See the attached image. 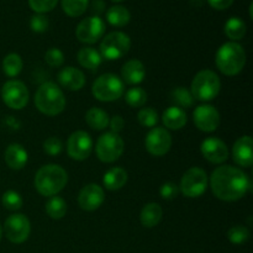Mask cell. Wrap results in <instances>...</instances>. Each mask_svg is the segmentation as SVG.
<instances>
[{"mask_svg": "<svg viewBox=\"0 0 253 253\" xmlns=\"http://www.w3.org/2000/svg\"><path fill=\"white\" fill-rule=\"evenodd\" d=\"M105 32V24L100 16H89L82 20L76 29V36L81 42L93 44L98 42Z\"/></svg>", "mask_w": 253, "mask_h": 253, "instance_id": "7c38bea8", "label": "cell"}, {"mask_svg": "<svg viewBox=\"0 0 253 253\" xmlns=\"http://www.w3.org/2000/svg\"><path fill=\"white\" fill-rule=\"evenodd\" d=\"M160 194L161 198H163V199L172 200L174 198H177L178 194H179V187L175 183L167 182L165 184H162V187L160 189Z\"/></svg>", "mask_w": 253, "mask_h": 253, "instance_id": "60d3db41", "label": "cell"}, {"mask_svg": "<svg viewBox=\"0 0 253 253\" xmlns=\"http://www.w3.org/2000/svg\"><path fill=\"white\" fill-rule=\"evenodd\" d=\"M200 151L205 160L215 165H221L229 158V148L219 137L205 138L200 146Z\"/></svg>", "mask_w": 253, "mask_h": 253, "instance_id": "2e32d148", "label": "cell"}, {"mask_svg": "<svg viewBox=\"0 0 253 253\" xmlns=\"http://www.w3.org/2000/svg\"><path fill=\"white\" fill-rule=\"evenodd\" d=\"M22 67H24V62L17 53H10L2 59V71L10 78L19 76L22 71Z\"/></svg>", "mask_w": 253, "mask_h": 253, "instance_id": "f546056e", "label": "cell"}, {"mask_svg": "<svg viewBox=\"0 0 253 253\" xmlns=\"http://www.w3.org/2000/svg\"><path fill=\"white\" fill-rule=\"evenodd\" d=\"M145 146L148 153L155 157H161L172 147V136L165 127H153L146 136Z\"/></svg>", "mask_w": 253, "mask_h": 253, "instance_id": "5bb4252c", "label": "cell"}, {"mask_svg": "<svg viewBox=\"0 0 253 253\" xmlns=\"http://www.w3.org/2000/svg\"><path fill=\"white\" fill-rule=\"evenodd\" d=\"M35 105L47 116L59 115L66 108V98L57 84L53 82H44L40 85L35 94Z\"/></svg>", "mask_w": 253, "mask_h": 253, "instance_id": "3957f363", "label": "cell"}, {"mask_svg": "<svg viewBox=\"0 0 253 253\" xmlns=\"http://www.w3.org/2000/svg\"><path fill=\"white\" fill-rule=\"evenodd\" d=\"M125 100L132 108H141L147 101V93L141 86H135L128 89L125 95Z\"/></svg>", "mask_w": 253, "mask_h": 253, "instance_id": "d6a6232c", "label": "cell"}, {"mask_svg": "<svg viewBox=\"0 0 253 253\" xmlns=\"http://www.w3.org/2000/svg\"><path fill=\"white\" fill-rule=\"evenodd\" d=\"M210 188L215 197L224 202H236L251 189V179L241 168L220 166L210 175Z\"/></svg>", "mask_w": 253, "mask_h": 253, "instance_id": "6da1fadb", "label": "cell"}, {"mask_svg": "<svg viewBox=\"0 0 253 253\" xmlns=\"http://www.w3.org/2000/svg\"><path fill=\"white\" fill-rule=\"evenodd\" d=\"M78 62L82 67L89 69L91 72H95L100 67L103 62L100 52L96 51L93 47H83L78 52Z\"/></svg>", "mask_w": 253, "mask_h": 253, "instance_id": "d4e9b609", "label": "cell"}, {"mask_svg": "<svg viewBox=\"0 0 253 253\" xmlns=\"http://www.w3.org/2000/svg\"><path fill=\"white\" fill-rule=\"evenodd\" d=\"M1 236H2V227L1 225H0V240H1Z\"/></svg>", "mask_w": 253, "mask_h": 253, "instance_id": "f6af8a7d", "label": "cell"}, {"mask_svg": "<svg viewBox=\"0 0 253 253\" xmlns=\"http://www.w3.org/2000/svg\"><path fill=\"white\" fill-rule=\"evenodd\" d=\"M58 82L63 88L71 91H78L85 84V77L79 69L74 67H66L58 73Z\"/></svg>", "mask_w": 253, "mask_h": 253, "instance_id": "d6986e66", "label": "cell"}, {"mask_svg": "<svg viewBox=\"0 0 253 253\" xmlns=\"http://www.w3.org/2000/svg\"><path fill=\"white\" fill-rule=\"evenodd\" d=\"M235 0H208L209 5L211 7L216 10H225L229 9L232 4H234Z\"/></svg>", "mask_w": 253, "mask_h": 253, "instance_id": "7bdbcfd3", "label": "cell"}, {"mask_svg": "<svg viewBox=\"0 0 253 253\" xmlns=\"http://www.w3.org/2000/svg\"><path fill=\"white\" fill-rule=\"evenodd\" d=\"M131 14L123 5H114L106 11V20L110 25L116 27H123L130 22Z\"/></svg>", "mask_w": 253, "mask_h": 253, "instance_id": "4316f807", "label": "cell"}, {"mask_svg": "<svg viewBox=\"0 0 253 253\" xmlns=\"http://www.w3.org/2000/svg\"><path fill=\"white\" fill-rule=\"evenodd\" d=\"M91 93L99 101H115L123 96L124 82L115 74L105 73L95 79L91 86Z\"/></svg>", "mask_w": 253, "mask_h": 253, "instance_id": "8992f818", "label": "cell"}, {"mask_svg": "<svg viewBox=\"0 0 253 253\" xmlns=\"http://www.w3.org/2000/svg\"><path fill=\"white\" fill-rule=\"evenodd\" d=\"M216 67L225 76H236L246 66V52L237 42H226L216 52Z\"/></svg>", "mask_w": 253, "mask_h": 253, "instance_id": "277c9868", "label": "cell"}, {"mask_svg": "<svg viewBox=\"0 0 253 253\" xmlns=\"http://www.w3.org/2000/svg\"><path fill=\"white\" fill-rule=\"evenodd\" d=\"M49 26L48 17L44 14H35L30 20V27L34 32L37 34H42V32L47 31Z\"/></svg>", "mask_w": 253, "mask_h": 253, "instance_id": "74e56055", "label": "cell"}, {"mask_svg": "<svg viewBox=\"0 0 253 253\" xmlns=\"http://www.w3.org/2000/svg\"><path fill=\"white\" fill-rule=\"evenodd\" d=\"M131 47V40L121 31L106 35L100 43V54L108 61H116L125 56Z\"/></svg>", "mask_w": 253, "mask_h": 253, "instance_id": "ba28073f", "label": "cell"}, {"mask_svg": "<svg viewBox=\"0 0 253 253\" xmlns=\"http://www.w3.org/2000/svg\"><path fill=\"white\" fill-rule=\"evenodd\" d=\"M58 0H29L30 7L36 14H46L56 7Z\"/></svg>", "mask_w": 253, "mask_h": 253, "instance_id": "8d00e7d4", "label": "cell"}, {"mask_svg": "<svg viewBox=\"0 0 253 253\" xmlns=\"http://www.w3.org/2000/svg\"><path fill=\"white\" fill-rule=\"evenodd\" d=\"M85 121L89 127H91L95 131L105 130L109 126L108 113L100 108H90L85 114Z\"/></svg>", "mask_w": 253, "mask_h": 253, "instance_id": "484cf974", "label": "cell"}, {"mask_svg": "<svg viewBox=\"0 0 253 253\" xmlns=\"http://www.w3.org/2000/svg\"><path fill=\"white\" fill-rule=\"evenodd\" d=\"M63 11L71 17H78L88 9L89 0H61Z\"/></svg>", "mask_w": 253, "mask_h": 253, "instance_id": "4dcf8cb0", "label": "cell"}, {"mask_svg": "<svg viewBox=\"0 0 253 253\" xmlns=\"http://www.w3.org/2000/svg\"><path fill=\"white\" fill-rule=\"evenodd\" d=\"M93 151V140L85 131H76L67 141V152L74 161H84Z\"/></svg>", "mask_w": 253, "mask_h": 253, "instance_id": "4fadbf2b", "label": "cell"}, {"mask_svg": "<svg viewBox=\"0 0 253 253\" xmlns=\"http://www.w3.org/2000/svg\"><path fill=\"white\" fill-rule=\"evenodd\" d=\"M1 98L10 109L21 110L29 103V90L22 82L11 79L2 85Z\"/></svg>", "mask_w": 253, "mask_h": 253, "instance_id": "30bf717a", "label": "cell"}, {"mask_svg": "<svg viewBox=\"0 0 253 253\" xmlns=\"http://www.w3.org/2000/svg\"><path fill=\"white\" fill-rule=\"evenodd\" d=\"M225 35L231 40L232 42L240 41L245 37L246 35V24H245L244 20H241L240 17H231L226 21L224 27Z\"/></svg>", "mask_w": 253, "mask_h": 253, "instance_id": "83f0119b", "label": "cell"}, {"mask_svg": "<svg viewBox=\"0 0 253 253\" xmlns=\"http://www.w3.org/2000/svg\"><path fill=\"white\" fill-rule=\"evenodd\" d=\"M193 121L203 132H214L220 125V114L212 105L203 104L195 108Z\"/></svg>", "mask_w": 253, "mask_h": 253, "instance_id": "9a60e30c", "label": "cell"}, {"mask_svg": "<svg viewBox=\"0 0 253 253\" xmlns=\"http://www.w3.org/2000/svg\"><path fill=\"white\" fill-rule=\"evenodd\" d=\"M162 121L166 127L169 130H180L187 125L188 118L183 109L173 105L165 110L162 115Z\"/></svg>", "mask_w": 253, "mask_h": 253, "instance_id": "7402d4cb", "label": "cell"}, {"mask_svg": "<svg viewBox=\"0 0 253 253\" xmlns=\"http://www.w3.org/2000/svg\"><path fill=\"white\" fill-rule=\"evenodd\" d=\"M127 182V172L121 167H113L104 174L103 183L108 190H119Z\"/></svg>", "mask_w": 253, "mask_h": 253, "instance_id": "cb8c5ba5", "label": "cell"}, {"mask_svg": "<svg viewBox=\"0 0 253 253\" xmlns=\"http://www.w3.org/2000/svg\"><path fill=\"white\" fill-rule=\"evenodd\" d=\"M63 150V143L58 137H48L43 142V151L48 156H58Z\"/></svg>", "mask_w": 253, "mask_h": 253, "instance_id": "ab89813d", "label": "cell"}, {"mask_svg": "<svg viewBox=\"0 0 253 253\" xmlns=\"http://www.w3.org/2000/svg\"><path fill=\"white\" fill-rule=\"evenodd\" d=\"M111 1H115V2H119V1H123V0H111Z\"/></svg>", "mask_w": 253, "mask_h": 253, "instance_id": "bcb514c9", "label": "cell"}, {"mask_svg": "<svg viewBox=\"0 0 253 253\" xmlns=\"http://www.w3.org/2000/svg\"><path fill=\"white\" fill-rule=\"evenodd\" d=\"M4 158L6 165L11 169L20 170L26 166L27 160H29V155H27V151L21 145H19V143H11L5 150Z\"/></svg>", "mask_w": 253, "mask_h": 253, "instance_id": "44dd1931", "label": "cell"}, {"mask_svg": "<svg viewBox=\"0 0 253 253\" xmlns=\"http://www.w3.org/2000/svg\"><path fill=\"white\" fill-rule=\"evenodd\" d=\"M68 174L58 165L42 166L35 175L34 184L37 192L43 197H54L67 185Z\"/></svg>", "mask_w": 253, "mask_h": 253, "instance_id": "7a4b0ae2", "label": "cell"}, {"mask_svg": "<svg viewBox=\"0 0 253 253\" xmlns=\"http://www.w3.org/2000/svg\"><path fill=\"white\" fill-rule=\"evenodd\" d=\"M4 231L7 240L12 244H22L26 241L31 232L29 217L24 214H12L5 220Z\"/></svg>", "mask_w": 253, "mask_h": 253, "instance_id": "8fae6325", "label": "cell"}, {"mask_svg": "<svg viewBox=\"0 0 253 253\" xmlns=\"http://www.w3.org/2000/svg\"><path fill=\"white\" fill-rule=\"evenodd\" d=\"M1 203L6 210L16 211V210H20L22 208L24 200H22V197L17 192H15V190H7V192H5L2 194Z\"/></svg>", "mask_w": 253, "mask_h": 253, "instance_id": "836d02e7", "label": "cell"}, {"mask_svg": "<svg viewBox=\"0 0 253 253\" xmlns=\"http://www.w3.org/2000/svg\"><path fill=\"white\" fill-rule=\"evenodd\" d=\"M221 89V81L215 72L210 69L200 71L194 77L190 85L193 98L200 101H210L216 98Z\"/></svg>", "mask_w": 253, "mask_h": 253, "instance_id": "5b68a950", "label": "cell"}, {"mask_svg": "<svg viewBox=\"0 0 253 253\" xmlns=\"http://www.w3.org/2000/svg\"><path fill=\"white\" fill-rule=\"evenodd\" d=\"M44 209H46L47 215H48L51 219L59 220V219H62L64 215H66L67 203L64 202L63 198L54 195V197L49 198L48 202L46 203V207H44Z\"/></svg>", "mask_w": 253, "mask_h": 253, "instance_id": "f1b7e54d", "label": "cell"}, {"mask_svg": "<svg viewBox=\"0 0 253 253\" xmlns=\"http://www.w3.org/2000/svg\"><path fill=\"white\" fill-rule=\"evenodd\" d=\"M227 239L234 245H242L247 242L250 239V231L244 225H236L232 226L227 232Z\"/></svg>", "mask_w": 253, "mask_h": 253, "instance_id": "e575fe53", "label": "cell"}, {"mask_svg": "<svg viewBox=\"0 0 253 253\" xmlns=\"http://www.w3.org/2000/svg\"><path fill=\"white\" fill-rule=\"evenodd\" d=\"M163 216L162 207L157 203H148L142 208L140 214L141 224L145 227H155L161 222Z\"/></svg>", "mask_w": 253, "mask_h": 253, "instance_id": "603a6c76", "label": "cell"}, {"mask_svg": "<svg viewBox=\"0 0 253 253\" xmlns=\"http://www.w3.org/2000/svg\"><path fill=\"white\" fill-rule=\"evenodd\" d=\"M253 141L251 136L240 137L232 147V158L240 167L250 168L253 165Z\"/></svg>", "mask_w": 253, "mask_h": 253, "instance_id": "ac0fdd59", "label": "cell"}, {"mask_svg": "<svg viewBox=\"0 0 253 253\" xmlns=\"http://www.w3.org/2000/svg\"><path fill=\"white\" fill-rule=\"evenodd\" d=\"M104 200H105V194H104L103 188L94 183L82 188L78 195L79 207L85 211H94L99 209Z\"/></svg>", "mask_w": 253, "mask_h": 253, "instance_id": "e0dca14e", "label": "cell"}, {"mask_svg": "<svg viewBox=\"0 0 253 253\" xmlns=\"http://www.w3.org/2000/svg\"><path fill=\"white\" fill-rule=\"evenodd\" d=\"M109 125H110L111 132L119 133L120 131H123L124 126H125V121H124L123 116L115 115L111 118L110 121H109Z\"/></svg>", "mask_w": 253, "mask_h": 253, "instance_id": "b9f144b4", "label": "cell"}, {"mask_svg": "<svg viewBox=\"0 0 253 253\" xmlns=\"http://www.w3.org/2000/svg\"><path fill=\"white\" fill-rule=\"evenodd\" d=\"M172 100L177 104L175 106L183 109L192 108L195 99L193 98L190 90H188L187 88H183V86H178L172 91Z\"/></svg>", "mask_w": 253, "mask_h": 253, "instance_id": "1f68e13d", "label": "cell"}, {"mask_svg": "<svg viewBox=\"0 0 253 253\" xmlns=\"http://www.w3.org/2000/svg\"><path fill=\"white\" fill-rule=\"evenodd\" d=\"M137 120L143 127H155L158 123V114L152 108H142L137 114Z\"/></svg>", "mask_w": 253, "mask_h": 253, "instance_id": "d590c367", "label": "cell"}, {"mask_svg": "<svg viewBox=\"0 0 253 253\" xmlns=\"http://www.w3.org/2000/svg\"><path fill=\"white\" fill-rule=\"evenodd\" d=\"M146 77L145 66L138 59H130L121 68V81L130 85H136L143 82Z\"/></svg>", "mask_w": 253, "mask_h": 253, "instance_id": "ffe728a7", "label": "cell"}, {"mask_svg": "<svg viewBox=\"0 0 253 253\" xmlns=\"http://www.w3.org/2000/svg\"><path fill=\"white\" fill-rule=\"evenodd\" d=\"M44 61L48 64L49 67H61L64 62V54L63 52L59 48H56V47H52L44 54Z\"/></svg>", "mask_w": 253, "mask_h": 253, "instance_id": "f35d334b", "label": "cell"}, {"mask_svg": "<svg viewBox=\"0 0 253 253\" xmlns=\"http://www.w3.org/2000/svg\"><path fill=\"white\" fill-rule=\"evenodd\" d=\"M209 179L204 169L192 167L183 174L179 184V192L187 198H199L207 192Z\"/></svg>", "mask_w": 253, "mask_h": 253, "instance_id": "9c48e42d", "label": "cell"}, {"mask_svg": "<svg viewBox=\"0 0 253 253\" xmlns=\"http://www.w3.org/2000/svg\"><path fill=\"white\" fill-rule=\"evenodd\" d=\"M104 9H105V4H104L103 0H93V2H91V11H93V14H95L94 16H99V14H101Z\"/></svg>", "mask_w": 253, "mask_h": 253, "instance_id": "ee69618b", "label": "cell"}, {"mask_svg": "<svg viewBox=\"0 0 253 253\" xmlns=\"http://www.w3.org/2000/svg\"><path fill=\"white\" fill-rule=\"evenodd\" d=\"M125 143L123 137L115 132H105L98 138L95 146L96 156L104 163H113L123 156Z\"/></svg>", "mask_w": 253, "mask_h": 253, "instance_id": "52a82bcc", "label": "cell"}]
</instances>
